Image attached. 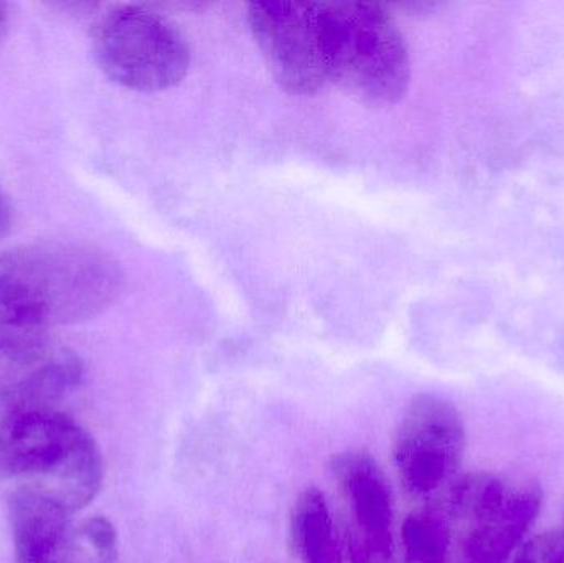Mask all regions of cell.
Segmentation results:
<instances>
[{"instance_id":"obj_10","label":"cell","mask_w":564,"mask_h":563,"mask_svg":"<svg viewBox=\"0 0 564 563\" xmlns=\"http://www.w3.org/2000/svg\"><path fill=\"white\" fill-rule=\"evenodd\" d=\"M289 545L301 563H345L327 499L315 486L305 488L292 508Z\"/></svg>"},{"instance_id":"obj_5","label":"cell","mask_w":564,"mask_h":563,"mask_svg":"<svg viewBox=\"0 0 564 563\" xmlns=\"http://www.w3.org/2000/svg\"><path fill=\"white\" fill-rule=\"evenodd\" d=\"M466 450L459 410L443 397L420 393L401 416L393 446L394 469L414 501L446 499L457 479Z\"/></svg>"},{"instance_id":"obj_1","label":"cell","mask_w":564,"mask_h":563,"mask_svg":"<svg viewBox=\"0 0 564 563\" xmlns=\"http://www.w3.org/2000/svg\"><path fill=\"white\" fill-rule=\"evenodd\" d=\"M124 291L118 261L95 245L36 241L0 253V331L68 326L98 316Z\"/></svg>"},{"instance_id":"obj_6","label":"cell","mask_w":564,"mask_h":563,"mask_svg":"<svg viewBox=\"0 0 564 563\" xmlns=\"http://www.w3.org/2000/svg\"><path fill=\"white\" fill-rule=\"evenodd\" d=\"M248 20L278 85L291 95H314L327 85L315 2H254Z\"/></svg>"},{"instance_id":"obj_16","label":"cell","mask_w":564,"mask_h":563,"mask_svg":"<svg viewBox=\"0 0 564 563\" xmlns=\"http://www.w3.org/2000/svg\"><path fill=\"white\" fill-rule=\"evenodd\" d=\"M10 218H12V208H10L6 192L0 187V240L9 231Z\"/></svg>"},{"instance_id":"obj_7","label":"cell","mask_w":564,"mask_h":563,"mask_svg":"<svg viewBox=\"0 0 564 563\" xmlns=\"http://www.w3.org/2000/svg\"><path fill=\"white\" fill-rule=\"evenodd\" d=\"M330 472L347 501L354 529L373 552L378 563L393 557V506L387 476L368 453L345 452L334 456Z\"/></svg>"},{"instance_id":"obj_9","label":"cell","mask_w":564,"mask_h":563,"mask_svg":"<svg viewBox=\"0 0 564 563\" xmlns=\"http://www.w3.org/2000/svg\"><path fill=\"white\" fill-rule=\"evenodd\" d=\"M15 563H63L72 549V516L42 492L20 486L10 495Z\"/></svg>"},{"instance_id":"obj_2","label":"cell","mask_w":564,"mask_h":563,"mask_svg":"<svg viewBox=\"0 0 564 563\" xmlns=\"http://www.w3.org/2000/svg\"><path fill=\"white\" fill-rule=\"evenodd\" d=\"M315 9L327 83L370 106L397 102L410 83V52L384 6L332 0Z\"/></svg>"},{"instance_id":"obj_14","label":"cell","mask_w":564,"mask_h":563,"mask_svg":"<svg viewBox=\"0 0 564 563\" xmlns=\"http://www.w3.org/2000/svg\"><path fill=\"white\" fill-rule=\"evenodd\" d=\"M510 563H564V529L530 539Z\"/></svg>"},{"instance_id":"obj_17","label":"cell","mask_w":564,"mask_h":563,"mask_svg":"<svg viewBox=\"0 0 564 563\" xmlns=\"http://www.w3.org/2000/svg\"><path fill=\"white\" fill-rule=\"evenodd\" d=\"M9 6L7 3L0 2V43L6 39L7 30H9Z\"/></svg>"},{"instance_id":"obj_12","label":"cell","mask_w":564,"mask_h":563,"mask_svg":"<svg viewBox=\"0 0 564 563\" xmlns=\"http://www.w3.org/2000/svg\"><path fill=\"white\" fill-rule=\"evenodd\" d=\"M58 349L45 333L0 331V383L29 376Z\"/></svg>"},{"instance_id":"obj_15","label":"cell","mask_w":564,"mask_h":563,"mask_svg":"<svg viewBox=\"0 0 564 563\" xmlns=\"http://www.w3.org/2000/svg\"><path fill=\"white\" fill-rule=\"evenodd\" d=\"M347 555L348 563H378L373 552L370 551V548L365 544L364 539L354 529H348Z\"/></svg>"},{"instance_id":"obj_3","label":"cell","mask_w":564,"mask_h":563,"mask_svg":"<svg viewBox=\"0 0 564 563\" xmlns=\"http://www.w3.org/2000/svg\"><path fill=\"white\" fill-rule=\"evenodd\" d=\"M460 531V563H510L542 506L535 481L494 473L460 476L444 499Z\"/></svg>"},{"instance_id":"obj_19","label":"cell","mask_w":564,"mask_h":563,"mask_svg":"<svg viewBox=\"0 0 564 563\" xmlns=\"http://www.w3.org/2000/svg\"><path fill=\"white\" fill-rule=\"evenodd\" d=\"M563 516H564V506H563Z\"/></svg>"},{"instance_id":"obj_11","label":"cell","mask_w":564,"mask_h":563,"mask_svg":"<svg viewBox=\"0 0 564 563\" xmlns=\"http://www.w3.org/2000/svg\"><path fill=\"white\" fill-rule=\"evenodd\" d=\"M454 521L446 502L411 512L401 526V548L406 563H449Z\"/></svg>"},{"instance_id":"obj_4","label":"cell","mask_w":564,"mask_h":563,"mask_svg":"<svg viewBox=\"0 0 564 563\" xmlns=\"http://www.w3.org/2000/svg\"><path fill=\"white\" fill-rule=\"evenodd\" d=\"M95 58L118 85L134 91H161L187 75L191 46L167 17L151 7L126 3L99 20Z\"/></svg>"},{"instance_id":"obj_8","label":"cell","mask_w":564,"mask_h":563,"mask_svg":"<svg viewBox=\"0 0 564 563\" xmlns=\"http://www.w3.org/2000/svg\"><path fill=\"white\" fill-rule=\"evenodd\" d=\"M83 373L82 359L73 350L59 347L29 376L0 383V448L26 420L58 410L59 403L78 389Z\"/></svg>"},{"instance_id":"obj_18","label":"cell","mask_w":564,"mask_h":563,"mask_svg":"<svg viewBox=\"0 0 564 563\" xmlns=\"http://www.w3.org/2000/svg\"><path fill=\"white\" fill-rule=\"evenodd\" d=\"M63 563H76V562H75V561H72V559H66V561H65V562H63Z\"/></svg>"},{"instance_id":"obj_13","label":"cell","mask_w":564,"mask_h":563,"mask_svg":"<svg viewBox=\"0 0 564 563\" xmlns=\"http://www.w3.org/2000/svg\"><path fill=\"white\" fill-rule=\"evenodd\" d=\"M82 538L95 552L96 563L118 562V532L105 516H93L83 522Z\"/></svg>"}]
</instances>
